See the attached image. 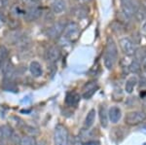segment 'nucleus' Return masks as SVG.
I'll return each instance as SVG.
<instances>
[{
    "label": "nucleus",
    "instance_id": "7ed1b4c3",
    "mask_svg": "<svg viewBox=\"0 0 146 145\" xmlns=\"http://www.w3.org/2000/svg\"><path fill=\"white\" fill-rule=\"evenodd\" d=\"M55 145H69V134L67 128L62 125H58L54 134Z\"/></svg>",
    "mask_w": 146,
    "mask_h": 145
},
{
    "label": "nucleus",
    "instance_id": "dca6fc26",
    "mask_svg": "<svg viewBox=\"0 0 146 145\" xmlns=\"http://www.w3.org/2000/svg\"><path fill=\"white\" fill-rule=\"evenodd\" d=\"M8 58H9V50L5 46L0 45V70H2L4 65L8 62Z\"/></svg>",
    "mask_w": 146,
    "mask_h": 145
},
{
    "label": "nucleus",
    "instance_id": "393cba45",
    "mask_svg": "<svg viewBox=\"0 0 146 145\" xmlns=\"http://www.w3.org/2000/svg\"><path fill=\"white\" fill-rule=\"evenodd\" d=\"M141 64H142V68H143V70H144V71L146 72V56L142 58V62H141Z\"/></svg>",
    "mask_w": 146,
    "mask_h": 145
},
{
    "label": "nucleus",
    "instance_id": "a878e982",
    "mask_svg": "<svg viewBox=\"0 0 146 145\" xmlns=\"http://www.w3.org/2000/svg\"><path fill=\"white\" fill-rule=\"evenodd\" d=\"M77 1H78L80 4H82V5H85V4L90 3L92 0H77Z\"/></svg>",
    "mask_w": 146,
    "mask_h": 145
},
{
    "label": "nucleus",
    "instance_id": "ddd939ff",
    "mask_svg": "<svg viewBox=\"0 0 146 145\" xmlns=\"http://www.w3.org/2000/svg\"><path fill=\"white\" fill-rule=\"evenodd\" d=\"M108 117H109L110 122L116 124L120 121L122 117V111L118 106H112L108 111Z\"/></svg>",
    "mask_w": 146,
    "mask_h": 145
},
{
    "label": "nucleus",
    "instance_id": "cd10ccee",
    "mask_svg": "<svg viewBox=\"0 0 146 145\" xmlns=\"http://www.w3.org/2000/svg\"><path fill=\"white\" fill-rule=\"evenodd\" d=\"M32 2H39V1H41V0H31Z\"/></svg>",
    "mask_w": 146,
    "mask_h": 145
},
{
    "label": "nucleus",
    "instance_id": "6e6552de",
    "mask_svg": "<svg viewBox=\"0 0 146 145\" xmlns=\"http://www.w3.org/2000/svg\"><path fill=\"white\" fill-rule=\"evenodd\" d=\"M13 130L10 126L3 125L0 127V145H7L8 141L12 139Z\"/></svg>",
    "mask_w": 146,
    "mask_h": 145
},
{
    "label": "nucleus",
    "instance_id": "20e7f679",
    "mask_svg": "<svg viewBox=\"0 0 146 145\" xmlns=\"http://www.w3.org/2000/svg\"><path fill=\"white\" fill-rule=\"evenodd\" d=\"M146 121V113L144 111L135 110L126 114L125 123L128 126H137Z\"/></svg>",
    "mask_w": 146,
    "mask_h": 145
},
{
    "label": "nucleus",
    "instance_id": "412c9836",
    "mask_svg": "<svg viewBox=\"0 0 146 145\" xmlns=\"http://www.w3.org/2000/svg\"><path fill=\"white\" fill-rule=\"evenodd\" d=\"M20 145H36V141H35L33 136H23V138L20 140Z\"/></svg>",
    "mask_w": 146,
    "mask_h": 145
},
{
    "label": "nucleus",
    "instance_id": "39448f33",
    "mask_svg": "<svg viewBox=\"0 0 146 145\" xmlns=\"http://www.w3.org/2000/svg\"><path fill=\"white\" fill-rule=\"evenodd\" d=\"M65 25H66V23L64 22V20H58L48 28L47 36L51 39H58L64 31Z\"/></svg>",
    "mask_w": 146,
    "mask_h": 145
},
{
    "label": "nucleus",
    "instance_id": "1a4fd4ad",
    "mask_svg": "<svg viewBox=\"0 0 146 145\" xmlns=\"http://www.w3.org/2000/svg\"><path fill=\"white\" fill-rule=\"evenodd\" d=\"M60 58V50L58 46L54 45L49 47V49L46 52V58L49 62L51 64H55L58 62Z\"/></svg>",
    "mask_w": 146,
    "mask_h": 145
},
{
    "label": "nucleus",
    "instance_id": "0eeeda50",
    "mask_svg": "<svg viewBox=\"0 0 146 145\" xmlns=\"http://www.w3.org/2000/svg\"><path fill=\"white\" fill-rule=\"evenodd\" d=\"M119 45L121 48L122 52L127 56H133L135 55L136 49L135 42L129 37H122L119 40Z\"/></svg>",
    "mask_w": 146,
    "mask_h": 145
},
{
    "label": "nucleus",
    "instance_id": "9d476101",
    "mask_svg": "<svg viewBox=\"0 0 146 145\" xmlns=\"http://www.w3.org/2000/svg\"><path fill=\"white\" fill-rule=\"evenodd\" d=\"M98 83L95 81H92L87 83L86 85L84 86L83 88V97L85 99H89L93 97L94 95L96 93V92L98 91Z\"/></svg>",
    "mask_w": 146,
    "mask_h": 145
},
{
    "label": "nucleus",
    "instance_id": "423d86ee",
    "mask_svg": "<svg viewBox=\"0 0 146 145\" xmlns=\"http://www.w3.org/2000/svg\"><path fill=\"white\" fill-rule=\"evenodd\" d=\"M65 39L70 42H75L78 40L80 36V26L76 23H68L65 25L64 31H63Z\"/></svg>",
    "mask_w": 146,
    "mask_h": 145
},
{
    "label": "nucleus",
    "instance_id": "4be33fe9",
    "mask_svg": "<svg viewBox=\"0 0 146 145\" xmlns=\"http://www.w3.org/2000/svg\"><path fill=\"white\" fill-rule=\"evenodd\" d=\"M75 15L77 16V18L79 19H83L87 16V10H85L83 7H79V8L76 9V11H75Z\"/></svg>",
    "mask_w": 146,
    "mask_h": 145
},
{
    "label": "nucleus",
    "instance_id": "5701e85b",
    "mask_svg": "<svg viewBox=\"0 0 146 145\" xmlns=\"http://www.w3.org/2000/svg\"><path fill=\"white\" fill-rule=\"evenodd\" d=\"M139 69H140V65L138 64L137 60H133L131 64V70L133 72H138L139 71Z\"/></svg>",
    "mask_w": 146,
    "mask_h": 145
},
{
    "label": "nucleus",
    "instance_id": "b1692460",
    "mask_svg": "<svg viewBox=\"0 0 146 145\" xmlns=\"http://www.w3.org/2000/svg\"><path fill=\"white\" fill-rule=\"evenodd\" d=\"M141 32H142L143 35L146 36V21L142 23V26H141Z\"/></svg>",
    "mask_w": 146,
    "mask_h": 145
},
{
    "label": "nucleus",
    "instance_id": "c756f323",
    "mask_svg": "<svg viewBox=\"0 0 146 145\" xmlns=\"http://www.w3.org/2000/svg\"><path fill=\"white\" fill-rule=\"evenodd\" d=\"M36 145H37V144H36ZM38 145H44V144H43V143H40V144H38Z\"/></svg>",
    "mask_w": 146,
    "mask_h": 145
},
{
    "label": "nucleus",
    "instance_id": "f8f14e48",
    "mask_svg": "<svg viewBox=\"0 0 146 145\" xmlns=\"http://www.w3.org/2000/svg\"><path fill=\"white\" fill-rule=\"evenodd\" d=\"M52 12L56 15H60L66 10V2L65 0H54L51 4Z\"/></svg>",
    "mask_w": 146,
    "mask_h": 145
},
{
    "label": "nucleus",
    "instance_id": "f257e3e1",
    "mask_svg": "<svg viewBox=\"0 0 146 145\" xmlns=\"http://www.w3.org/2000/svg\"><path fill=\"white\" fill-rule=\"evenodd\" d=\"M117 60H118V48H117L114 39L111 36H109L107 38L104 56H103L105 67L107 69H112L114 65L116 64Z\"/></svg>",
    "mask_w": 146,
    "mask_h": 145
},
{
    "label": "nucleus",
    "instance_id": "6ab92c4d",
    "mask_svg": "<svg viewBox=\"0 0 146 145\" xmlns=\"http://www.w3.org/2000/svg\"><path fill=\"white\" fill-rule=\"evenodd\" d=\"M100 125L102 126L103 128H106L108 126V113L106 111V108L105 106L101 105L100 106Z\"/></svg>",
    "mask_w": 146,
    "mask_h": 145
},
{
    "label": "nucleus",
    "instance_id": "bb28decb",
    "mask_svg": "<svg viewBox=\"0 0 146 145\" xmlns=\"http://www.w3.org/2000/svg\"><path fill=\"white\" fill-rule=\"evenodd\" d=\"M5 17H4V15L2 13H0V22H5Z\"/></svg>",
    "mask_w": 146,
    "mask_h": 145
},
{
    "label": "nucleus",
    "instance_id": "f03ea898",
    "mask_svg": "<svg viewBox=\"0 0 146 145\" xmlns=\"http://www.w3.org/2000/svg\"><path fill=\"white\" fill-rule=\"evenodd\" d=\"M121 1V11L126 20H131L135 17L136 10L140 7L138 0H120Z\"/></svg>",
    "mask_w": 146,
    "mask_h": 145
},
{
    "label": "nucleus",
    "instance_id": "9b49d317",
    "mask_svg": "<svg viewBox=\"0 0 146 145\" xmlns=\"http://www.w3.org/2000/svg\"><path fill=\"white\" fill-rule=\"evenodd\" d=\"M41 16V9L39 7H29L25 14V19L27 22H33L38 20Z\"/></svg>",
    "mask_w": 146,
    "mask_h": 145
},
{
    "label": "nucleus",
    "instance_id": "a211bd4d",
    "mask_svg": "<svg viewBox=\"0 0 146 145\" xmlns=\"http://www.w3.org/2000/svg\"><path fill=\"white\" fill-rule=\"evenodd\" d=\"M96 120V110L95 109H91L89 111V113L87 114L86 119H85L84 122V128H90L92 126L94 125Z\"/></svg>",
    "mask_w": 146,
    "mask_h": 145
},
{
    "label": "nucleus",
    "instance_id": "aec40b11",
    "mask_svg": "<svg viewBox=\"0 0 146 145\" xmlns=\"http://www.w3.org/2000/svg\"><path fill=\"white\" fill-rule=\"evenodd\" d=\"M2 71H3L5 78L10 79L14 76V74H15V67H14V65L12 64L10 62H8L4 65L3 68H2Z\"/></svg>",
    "mask_w": 146,
    "mask_h": 145
},
{
    "label": "nucleus",
    "instance_id": "f3484780",
    "mask_svg": "<svg viewBox=\"0 0 146 145\" xmlns=\"http://www.w3.org/2000/svg\"><path fill=\"white\" fill-rule=\"evenodd\" d=\"M138 80L135 76H131L128 80L126 81V85H125V90L128 93H131L135 90V86L137 85Z\"/></svg>",
    "mask_w": 146,
    "mask_h": 145
},
{
    "label": "nucleus",
    "instance_id": "4468645a",
    "mask_svg": "<svg viewBox=\"0 0 146 145\" xmlns=\"http://www.w3.org/2000/svg\"><path fill=\"white\" fill-rule=\"evenodd\" d=\"M29 71L31 73V75L35 77V78H38L43 74V69H42V65L39 64L38 62H31L29 64Z\"/></svg>",
    "mask_w": 146,
    "mask_h": 145
},
{
    "label": "nucleus",
    "instance_id": "c85d7f7f",
    "mask_svg": "<svg viewBox=\"0 0 146 145\" xmlns=\"http://www.w3.org/2000/svg\"><path fill=\"white\" fill-rule=\"evenodd\" d=\"M144 11H145V17H146V7H144Z\"/></svg>",
    "mask_w": 146,
    "mask_h": 145
},
{
    "label": "nucleus",
    "instance_id": "2eb2a0df",
    "mask_svg": "<svg viewBox=\"0 0 146 145\" xmlns=\"http://www.w3.org/2000/svg\"><path fill=\"white\" fill-rule=\"evenodd\" d=\"M80 100V95L75 92H70L66 93V97H65V103L68 106H74V105L78 104Z\"/></svg>",
    "mask_w": 146,
    "mask_h": 145
}]
</instances>
